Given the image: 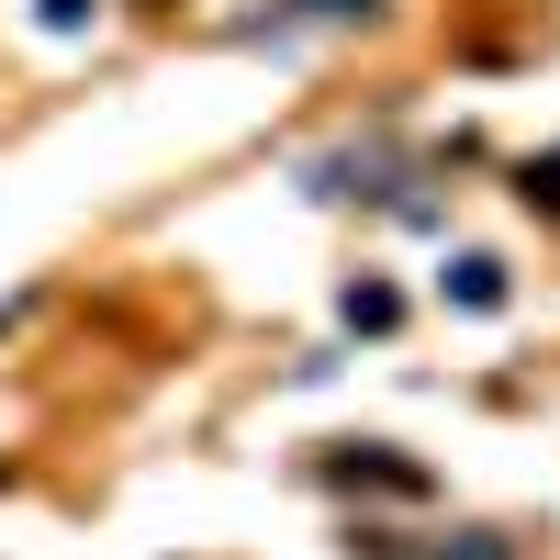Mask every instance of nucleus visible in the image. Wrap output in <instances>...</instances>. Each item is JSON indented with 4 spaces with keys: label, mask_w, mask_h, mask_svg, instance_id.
<instances>
[{
    "label": "nucleus",
    "mask_w": 560,
    "mask_h": 560,
    "mask_svg": "<svg viewBox=\"0 0 560 560\" xmlns=\"http://www.w3.org/2000/svg\"><path fill=\"white\" fill-rule=\"evenodd\" d=\"M438 292H448L459 314H504V258H482V247H459V258H448V280H438Z\"/></svg>",
    "instance_id": "f257e3e1"
},
{
    "label": "nucleus",
    "mask_w": 560,
    "mask_h": 560,
    "mask_svg": "<svg viewBox=\"0 0 560 560\" xmlns=\"http://www.w3.org/2000/svg\"><path fill=\"white\" fill-rule=\"evenodd\" d=\"M382 0H280L269 23H247V34H292V23H370Z\"/></svg>",
    "instance_id": "f03ea898"
},
{
    "label": "nucleus",
    "mask_w": 560,
    "mask_h": 560,
    "mask_svg": "<svg viewBox=\"0 0 560 560\" xmlns=\"http://www.w3.org/2000/svg\"><path fill=\"white\" fill-rule=\"evenodd\" d=\"M516 202H527V213H560V147H549V158H527V168H516Z\"/></svg>",
    "instance_id": "20e7f679"
},
{
    "label": "nucleus",
    "mask_w": 560,
    "mask_h": 560,
    "mask_svg": "<svg viewBox=\"0 0 560 560\" xmlns=\"http://www.w3.org/2000/svg\"><path fill=\"white\" fill-rule=\"evenodd\" d=\"M90 12H102V0H45V34H79Z\"/></svg>",
    "instance_id": "39448f33"
},
{
    "label": "nucleus",
    "mask_w": 560,
    "mask_h": 560,
    "mask_svg": "<svg viewBox=\"0 0 560 560\" xmlns=\"http://www.w3.org/2000/svg\"><path fill=\"white\" fill-rule=\"evenodd\" d=\"M393 280H348V325H359V337H393Z\"/></svg>",
    "instance_id": "7ed1b4c3"
}]
</instances>
